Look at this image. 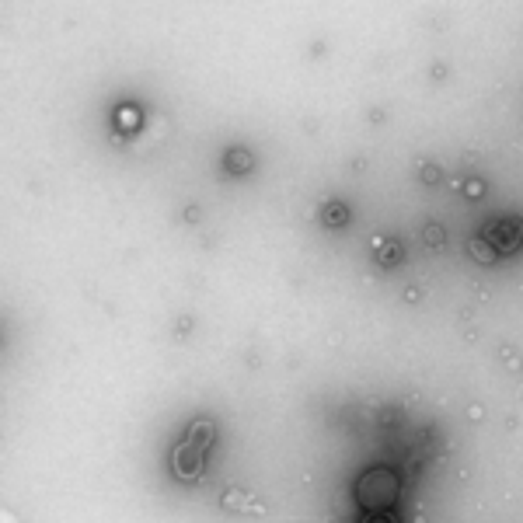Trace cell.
<instances>
[{"instance_id":"cell-1","label":"cell","mask_w":523,"mask_h":523,"mask_svg":"<svg viewBox=\"0 0 523 523\" xmlns=\"http://www.w3.org/2000/svg\"><path fill=\"white\" fill-rule=\"evenodd\" d=\"M213 436H217V429H213V422H206V419H199L196 426L189 429V436L175 447V475L178 478L203 475V461H206V450H210Z\"/></svg>"},{"instance_id":"cell-2","label":"cell","mask_w":523,"mask_h":523,"mask_svg":"<svg viewBox=\"0 0 523 523\" xmlns=\"http://www.w3.org/2000/svg\"><path fill=\"white\" fill-rule=\"evenodd\" d=\"M485 238H489L492 248H499V252H513V248L523 241V227H520V220H513V217L492 220V224L485 227Z\"/></svg>"},{"instance_id":"cell-3","label":"cell","mask_w":523,"mask_h":523,"mask_svg":"<svg viewBox=\"0 0 523 523\" xmlns=\"http://www.w3.org/2000/svg\"><path fill=\"white\" fill-rule=\"evenodd\" d=\"M374 523H377V520H374ZM384 523H394V520H391V517H388V520H384Z\"/></svg>"}]
</instances>
